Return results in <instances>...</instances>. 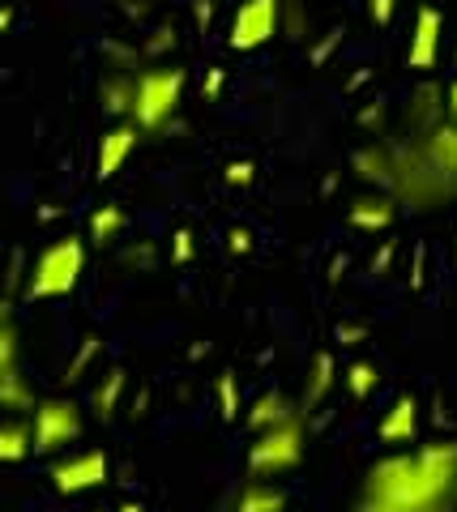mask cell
Instances as JSON below:
<instances>
[{
  "instance_id": "obj_1",
  "label": "cell",
  "mask_w": 457,
  "mask_h": 512,
  "mask_svg": "<svg viewBox=\"0 0 457 512\" xmlns=\"http://www.w3.org/2000/svg\"><path fill=\"white\" fill-rule=\"evenodd\" d=\"M364 500L398 512H457V440L372 461L364 474Z\"/></svg>"
},
{
  "instance_id": "obj_2",
  "label": "cell",
  "mask_w": 457,
  "mask_h": 512,
  "mask_svg": "<svg viewBox=\"0 0 457 512\" xmlns=\"http://www.w3.org/2000/svg\"><path fill=\"white\" fill-rule=\"evenodd\" d=\"M351 167L359 180L376 184L381 192H389L393 201H406V205H415V210H436L440 201L457 197V188L440 180L428 158L419 154L415 141H402V146L372 141V146L355 150Z\"/></svg>"
},
{
  "instance_id": "obj_3",
  "label": "cell",
  "mask_w": 457,
  "mask_h": 512,
  "mask_svg": "<svg viewBox=\"0 0 457 512\" xmlns=\"http://www.w3.org/2000/svg\"><path fill=\"white\" fill-rule=\"evenodd\" d=\"M184 69L176 64H159V69H141L133 77V111L129 124L137 133H163L180 111V94H184Z\"/></svg>"
},
{
  "instance_id": "obj_4",
  "label": "cell",
  "mask_w": 457,
  "mask_h": 512,
  "mask_svg": "<svg viewBox=\"0 0 457 512\" xmlns=\"http://www.w3.org/2000/svg\"><path fill=\"white\" fill-rule=\"evenodd\" d=\"M86 274V239L82 235H60L52 239L30 265L26 295L30 299H65Z\"/></svg>"
},
{
  "instance_id": "obj_5",
  "label": "cell",
  "mask_w": 457,
  "mask_h": 512,
  "mask_svg": "<svg viewBox=\"0 0 457 512\" xmlns=\"http://www.w3.org/2000/svg\"><path fill=\"white\" fill-rule=\"evenodd\" d=\"M304 448H308V423H304V410L291 414L287 423L278 427H265L252 436L248 444V474L252 478H265V483H274V478L291 474L299 461H304Z\"/></svg>"
},
{
  "instance_id": "obj_6",
  "label": "cell",
  "mask_w": 457,
  "mask_h": 512,
  "mask_svg": "<svg viewBox=\"0 0 457 512\" xmlns=\"http://www.w3.org/2000/svg\"><path fill=\"white\" fill-rule=\"evenodd\" d=\"M86 427V414L73 397H39V406L30 410V440H35L39 457H56L69 444H77Z\"/></svg>"
},
{
  "instance_id": "obj_7",
  "label": "cell",
  "mask_w": 457,
  "mask_h": 512,
  "mask_svg": "<svg viewBox=\"0 0 457 512\" xmlns=\"http://www.w3.org/2000/svg\"><path fill=\"white\" fill-rule=\"evenodd\" d=\"M107 478H112V466H107V453L103 448H82V453H69L52 461L47 470V483L56 487V495H86V491H99Z\"/></svg>"
},
{
  "instance_id": "obj_8",
  "label": "cell",
  "mask_w": 457,
  "mask_h": 512,
  "mask_svg": "<svg viewBox=\"0 0 457 512\" xmlns=\"http://www.w3.org/2000/svg\"><path fill=\"white\" fill-rule=\"evenodd\" d=\"M278 18H282V0H244L231 18V35L227 43L235 52H257L278 35Z\"/></svg>"
},
{
  "instance_id": "obj_9",
  "label": "cell",
  "mask_w": 457,
  "mask_h": 512,
  "mask_svg": "<svg viewBox=\"0 0 457 512\" xmlns=\"http://www.w3.org/2000/svg\"><path fill=\"white\" fill-rule=\"evenodd\" d=\"M440 35H445V18L436 5H423L415 13V30H411V47H406V64L415 73H432L440 60Z\"/></svg>"
},
{
  "instance_id": "obj_10",
  "label": "cell",
  "mask_w": 457,
  "mask_h": 512,
  "mask_svg": "<svg viewBox=\"0 0 457 512\" xmlns=\"http://www.w3.org/2000/svg\"><path fill=\"white\" fill-rule=\"evenodd\" d=\"M415 146H419V154L432 163V171L440 175V180L457 188V124H453V120L432 124L428 133H419Z\"/></svg>"
},
{
  "instance_id": "obj_11",
  "label": "cell",
  "mask_w": 457,
  "mask_h": 512,
  "mask_svg": "<svg viewBox=\"0 0 457 512\" xmlns=\"http://www.w3.org/2000/svg\"><path fill=\"white\" fill-rule=\"evenodd\" d=\"M137 137L141 133L129 120L107 128V133L99 137V154H94V175H99V180H112V175H120L124 163H129L133 150H137Z\"/></svg>"
},
{
  "instance_id": "obj_12",
  "label": "cell",
  "mask_w": 457,
  "mask_h": 512,
  "mask_svg": "<svg viewBox=\"0 0 457 512\" xmlns=\"http://www.w3.org/2000/svg\"><path fill=\"white\" fill-rule=\"evenodd\" d=\"M415 436H419V402L402 393L398 402L381 414V423H376V440L402 448V444H415Z\"/></svg>"
},
{
  "instance_id": "obj_13",
  "label": "cell",
  "mask_w": 457,
  "mask_h": 512,
  "mask_svg": "<svg viewBox=\"0 0 457 512\" xmlns=\"http://www.w3.org/2000/svg\"><path fill=\"white\" fill-rule=\"evenodd\" d=\"M351 227L355 231H389L393 227V218H398V201L389 197V192H376V197H359L351 201Z\"/></svg>"
},
{
  "instance_id": "obj_14",
  "label": "cell",
  "mask_w": 457,
  "mask_h": 512,
  "mask_svg": "<svg viewBox=\"0 0 457 512\" xmlns=\"http://www.w3.org/2000/svg\"><path fill=\"white\" fill-rule=\"evenodd\" d=\"M124 389H129V372L124 367H112V372H103V380L94 384L90 393V410L99 423H112L116 414L124 410Z\"/></svg>"
},
{
  "instance_id": "obj_15",
  "label": "cell",
  "mask_w": 457,
  "mask_h": 512,
  "mask_svg": "<svg viewBox=\"0 0 457 512\" xmlns=\"http://www.w3.org/2000/svg\"><path fill=\"white\" fill-rule=\"evenodd\" d=\"M287 508H291L287 491L278 483H265V478H248L231 504V512H287Z\"/></svg>"
},
{
  "instance_id": "obj_16",
  "label": "cell",
  "mask_w": 457,
  "mask_h": 512,
  "mask_svg": "<svg viewBox=\"0 0 457 512\" xmlns=\"http://www.w3.org/2000/svg\"><path fill=\"white\" fill-rule=\"evenodd\" d=\"M291 414H299V406L291 402L287 393L270 389V393H261L257 402L248 406V431H252V436H257V431H265V427H278V423H287Z\"/></svg>"
},
{
  "instance_id": "obj_17",
  "label": "cell",
  "mask_w": 457,
  "mask_h": 512,
  "mask_svg": "<svg viewBox=\"0 0 457 512\" xmlns=\"http://www.w3.org/2000/svg\"><path fill=\"white\" fill-rule=\"evenodd\" d=\"M39 406L35 384L22 376V367H13L9 376H0V410H9L13 419H30V410Z\"/></svg>"
},
{
  "instance_id": "obj_18",
  "label": "cell",
  "mask_w": 457,
  "mask_h": 512,
  "mask_svg": "<svg viewBox=\"0 0 457 512\" xmlns=\"http://www.w3.org/2000/svg\"><path fill=\"white\" fill-rule=\"evenodd\" d=\"M35 453V440H30V419H0V466H18Z\"/></svg>"
},
{
  "instance_id": "obj_19",
  "label": "cell",
  "mask_w": 457,
  "mask_h": 512,
  "mask_svg": "<svg viewBox=\"0 0 457 512\" xmlns=\"http://www.w3.org/2000/svg\"><path fill=\"white\" fill-rule=\"evenodd\" d=\"M334 380H338V363L329 350H317L308 363V380H304V406H321L329 389H334Z\"/></svg>"
},
{
  "instance_id": "obj_20",
  "label": "cell",
  "mask_w": 457,
  "mask_h": 512,
  "mask_svg": "<svg viewBox=\"0 0 457 512\" xmlns=\"http://www.w3.org/2000/svg\"><path fill=\"white\" fill-rule=\"evenodd\" d=\"M133 69H120V73H107L103 77V86H99V94H103V111L107 116H124L129 120V111H133Z\"/></svg>"
},
{
  "instance_id": "obj_21",
  "label": "cell",
  "mask_w": 457,
  "mask_h": 512,
  "mask_svg": "<svg viewBox=\"0 0 457 512\" xmlns=\"http://www.w3.org/2000/svg\"><path fill=\"white\" fill-rule=\"evenodd\" d=\"M129 227V214L120 210V205H99V210L90 214V244L94 248H112L116 239L124 235Z\"/></svg>"
},
{
  "instance_id": "obj_22",
  "label": "cell",
  "mask_w": 457,
  "mask_h": 512,
  "mask_svg": "<svg viewBox=\"0 0 457 512\" xmlns=\"http://www.w3.org/2000/svg\"><path fill=\"white\" fill-rule=\"evenodd\" d=\"M436 99H445V90H436V86H423L415 90V99H411V128H419V133H428L432 124L445 120V103H436Z\"/></svg>"
},
{
  "instance_id": "obj_23",
  "label": "cell",
  "mask_w": 457,
  "mask_h": 512,
  "mask_svg": "<svg viewBox=\"0 0 457 512\" xmlns=\"http://www.w3.org/2000/svg\"><path fill=\"white\" fill-rule=\"evenodd\" d=\"M342 384H346V393H351V402H368V397L376 393V384H381V372H376V363L355 359L342 372Z\"/></svg>"
},
{
  "instance_id": "obj_24",
  "label": "cell",
  "mask_w": 457,
  "mask_h": 512,
  "mask_svg": "<svg viewBox=\"0 0 457 512\" xmlns=\"http://www.w3.org/2000/svg\"><path fill=\"white\" fill-rule=\"evenodd\" d=\"M18 367V325H13V303L0 299V376Z\"/></svg>"
},
{
  "instance_id": "obj_25",
  "label": "cell",
  "mask_w": 457,
  "mask_h": 512,
  "mask_svg": "<svg viewBox=\"0 0 457 512\" xmlns=\"http://www.w3.org/2000/svg\"><path fill=\"white\" fill-rule=\"evenodd\" d=\"M214 393H218V419H223V423H235V419H240L244 402H240V380H235V372H223V376H218Z\"/></svg>"
},
{
  "instance_id": "obj_26",
  "label": "cell",
  "mask_w": 457,
  "mask_h": 512,
  "mask_svg": "<svg viewBox=\"0 0 457 512\" xmlns=\"http://www.w3.org/2000/svg\"><path fill=\"white\" fill-rule=\"evenodd\" d=\"M99 350H103V342L94 338V333H90V338H82V346H77V355H73V359H69V367H65V384H77V380H82V376H86V367H90L94 359H99Z\"/></svg>"
},
{
  "instance_id": "obj_27",
  "label": "cell",
  "mask_w": 457,
  "mask_h": 512,
  "mask_svg": "<svg viewBox=\"0 0 457 512\" xmlns=\"http://www.w3.org/2000/svg\"><path fill=\"white\" fill-rule=\"evenodd\" d=\"M197 256V244H193V231H176L171 235V265H188Z\"/></svg>"
},
{
  "instance_id": "obj_28",
  "label": "cell",
  "mask_w": 457,
  "mask_h": 512,
  "mask_svg": "<svg viewBox=\"0 0 457 512\" xmlns=\"http://www.w3.org/2000/svg\"><path fill=\"white\" fill-rule=\"evenodd\" d=\"M223 180H227L231 188H248L252 180H257V167H252V163H227Z\"/></svg>"
},
{
  "instance_id": "obj_29",
  "label": "cell",
  "mask_w": 457,
  "mask_h": 512,
  "mask_svg": "<svg viewBox=\"0 0 457 512\" xmlns=\"http://www.w3.org/2000/svg\"><path fill=\"white\" fill-rule=\"evenodd\" d=\"M393 9H398V0H368L372 26H389V22H393Z\"/></svg>"
},
{
  "instance_id": "obj_30",
  "label": "cell",
  "mask_w": 457,
  "mask_h": 512,
  "mask_svg": "<svg viewBox=\"0 0 457 512\" xmlns=\"http://www.w3.org/2000/svg\"><path fill=\"white\" fill-rule=\"evenodd\" d=\"M223 86H227V73H223V69H210L206 77H201V94H206V99H218V94H223Z\"/></svg>"
},
{
  "instance_id": "obj_31",
  "label": "cell",
  "mask_w": 457,
  "mask_h": 512,
  "mask_svg": "<svg viewBox=\"0 0 457 512\" xmlns=\"http://www.w3.org/2000/svg\"><path fill=\"white\" fill-rule=\"evenodd\" d=\"M227 248H231L235 256L252 252V231H244V227H231V231H227Z\"/></svg>"
},
{
  "instance_id": "obj_32",
  "label": "cell",
  "mask_w": 457,
  "mask_h": 512,
  "mask_svg": "<svg viewBox=\"0 0 457 512\" xmlns=\"http://www.w3.org/2000/svg\"><path fill=\"white\" fill-rule=\"evenodd\" d=\"M338 43H342V30H329V35H325V43H321V47H312V64H325V56L334 52Z\"/></svg>"
},
{
  "instance_id": "obj_33",
  "label": "cell",
  "mask_w": 457,
  "mask_h": 512,
  "mask_svg": "<svg viewBox=\"0 0 457 512\" xmlns=\"http://www.w3.org/2000/svg\"><path fill=\"white\" fill-rule=\"evenodd\" d=\"M364 338H368L364 325H338V342H342V346H359Z\"/></svg>"
},
{
  "instance_id": "obj_34",
  "label": "cell",
  "mask_w": 457,
  "mask_h": 512,
  "mask_svg": "<svg viewBox=\"0 0 457 512\" xmlns=\"http://www.w3.org/2000/svg\"><path fill=\"white\" fill-rule=\"evenodd\" d=\"M445 120L457 124V82H449V90H445Z\"/></svg>"
},
{
  "instance_id": "obj_35",
  "label": "cell",
  "mask_w": 457,
  "mask_h": 512,
  "mask_svg": "<svg viewBox=\"0 0 457 512\" xmlns=\"http://www.w3.org/2000/svg\"><path fill=\"white\" fill-rule=\"evenodd\" d=\"M9 26H13V9H9V5H0V35H5Z\"/></svg>"
},
{
  "instance_id": "obj_36",
  "label": "cell",
  "mask_w": 457,
  "mask_h": 512,
  "mask_svg": "<svg viewBox=\"0 0 457 512\" xmlns=\"http://www.w3.org/2000/svg\"><path fill=\"white\" fill-rule=\"evenodd\" d=\"M116 512H146V504H137V500H124Z\"/></svg>"
}]
</instances>
